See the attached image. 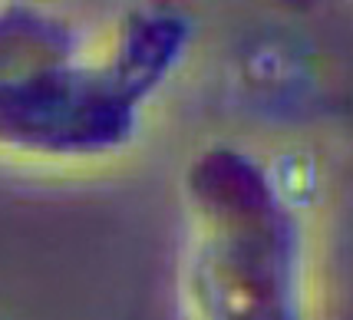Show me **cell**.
Wrapping results in <instances>:
<instances>
[{
    "label": "cell",
    "mask_w": 353,
    "mask_h": 320,
    "mask_svg": "<svg viewBox=\"0 0 353 320\" xmlns=\"http://www.w3.org/2000/svg\"><path fill=\"white\" fill-rule=\"evenodd\" d=\"M188 46L192 23L172 7L125 14L103 43L33 3H3L0 155L40 166L119 155L142 132Z\"/></svg>",
    "instance_id": "6da1fadb"
},
{
    "label": "cell",
    "mask_w": 353,
    "mask_h": 320,
    "mask_svg": "<svg viewBox=\"0 0 353 320\" xmlns=\"http://www.w3.org/2000/svg\"><path fill=\"white\" fill-rule=\"evenodd\" d=\"M188 320H310L307 225L261 155L215 142L182 179Z\"/></svg>",
    "instance_id": "7a4b0ae2"
}]
</instances>
